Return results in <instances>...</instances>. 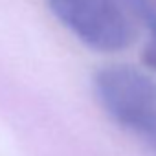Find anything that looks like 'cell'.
<instances>
[{
    "mask_svg": "<svg viewBox=\"0 0 156 156\" xmlns=\"http://www.w3.org/2000/svg\"><path fill=\"white\" fill-rule=\"evenodd\" d=\"M48 6L79 42L114 53L127 50L145 30L151 0H48Z\"/></svg>",
    "mask_w": 156,
    "mask_h": 156,
    "instance_id": "1",
    "label": "cell"
},
{
    "mask_svg": "<svg viewBox=\"0 0 156 156\" xmlns=\"http://www.w3.org/2000/svg\"><path fill=\"white\" fill-rule=\"evenodd\" d=\"M103 112L156 156V79L129 64H110L94 75Z\"/></svg>",
    "mask_w": 156,
    "mask_h": 156,
    "instance_id": "2",
    "label": "cell"
},
{
    "mask_svg": "<svg viewBox=\"0 0 156 156\" xmlns=\"http://www.w3.org/2000/svg\"><path fill=\"white\" fill-rule=\"evenodd\" d=\"M145 30L149 31V37L141 51V61L145 62V66L156 72V0H151L147 20H145Z\"/></svg>",
    "mask_w": 156,
    "mask_h": 156,
    "instance_id": "3",
    "label": "cell"
}]
</instances>
